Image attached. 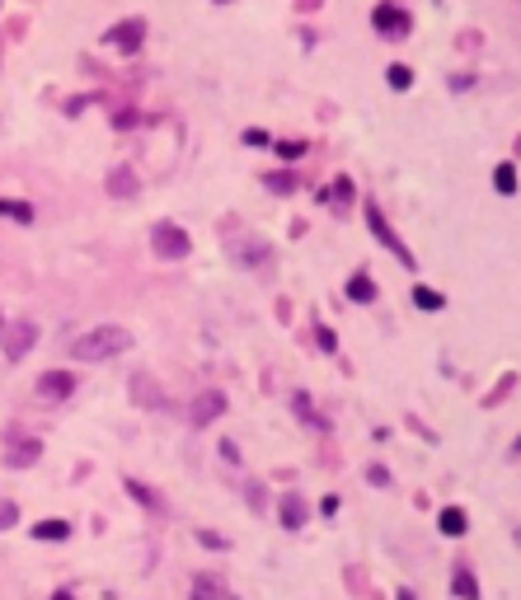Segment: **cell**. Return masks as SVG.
Instances as JSON below:
<instances>
[{
    "label": "cell",
    "instance_id": "6da1fadb",
    "mask_svg": "<svg viewBox=\"0 0 521 600\" xmlns=\"http://www.w3.org/2000/svg\"><path fill=\"white\" fill-rule=\"evenodd\" d=\"M127 347H131L127 329L104 324V329H89L85 338L71 342V357H76V362H108V357H118V352H127Z\"/></svg>",
    "mask_w": 521,
    "mask_h": 600
},
{
    "label": "cell",
    "instance_id": "7a4b0ae2",
    "mask_svg": "<svg viewBox=\"0 0 521 600\" xmlns=\"http://www.w3.org/2000/svg\"><path fill=\"white\" fill-rule=\"evenodd\" d=\"M366 230H371V235H376V239H381V244H385V249L394 254V258H399V267H418V263H414V254H409V249H404V239H399V235L390 230L385 211L376 207V202H366Z\"/></svg>",
    "mask_w": 521,
    "mask_h": 600
},
{
    "label": "cell",
    "instance_id": "3957f363",
    "mask_svg": "<svg viewBox=\"0 0 521 600\" xmlns=\"http://www.w3.org/2000/svg\"><path fill=\"white\" fill-rule=\"evenodd\" d=\"M151 249H156L160 258H188L193 239H188V230L169 225V221H160V225H151Z\"/></svg>",
    "mask_w": 521,
    "mask_h": 600
},
{
    "label": "cell",
    "instance_id": "277c9868",
    "mask_svg": "<svg viewBox=\"0 0 521 600\" xmlns=\"http://www.w3.org/2000/svg\"><path fill=\"white\" fill-rule=\"evenodd\" d=\"M371 24H376V33H385V38H409V33H414L409 10H399V5H376V10H371Z\"/></svg>",
    "mask_w": 521,
    "mask_h": 600
},
{
    "label": "cell",
    "instance_id": "5b68a950",
    "mask_svg": "<svg viewBox=\"0 0 521 600\" xmlns=\"http://www.w3.org/2000/svg\"><path fill=\"white\" fill-rule=\"evenodd\" d=\"M221 413H226V394L221 390H202L188 403V422H193V427H207V422H216Z\"/></svg>",
    "mask_w": 521,
    "mask_h": 600
},
{
    "label": "cell",
    "instance_id": "8992f818",
    "mask_svg": "<svg viewBox=\"0 0 521 600\" xmlns=\"http://www.w3.org/2000/svg\"><path fill=\"white\" fill-rule=\"evenodd\" d=\"M71 394H76V375H71V370H47V375H38V399L61 403V399H71Z\"/></svg>",
    "mask_w": 521,
    "mask_h": 600
},
{
    "label": "cell",
    "instance_id": "52a82bcc",
    "mask_svg": "<svg viewBox=\"0 0 521 600\" xmlns=\"http://www.w3.org/2000/svg\"><path fill=\"white\" fill-rule=\"evenodd\" d=\"M141 38H146V19H123L118 28H108V43H113L118 52H136Z\"/></svg>",
    "mask_w": 521,
    "mask_h": 600
},
{
    "label": "cell",
    "instance_id": "ba28073f",
    "mask_svg": "<svg viewBox=\"0 0 521 600\" xmlns=\"http://www.w3.org/2000/svg\"><path fill=\"white\" fill-rule=\"evenodd\" d=\"M33 338H38V329H33L28 319L10 324V329H5V357H10V362H19V357H24L28 347H33Z\"/></svg>",
    "mask_w": 521,
    "mask_h": 600
},
{
    "label": "cell",
    "instance_id": "9c48e42d",
    "mask_svg": "<svg viewBox=\"0 0 521 600\" xmlns=\"http://www.w3.org/2000/svg\"><path fill=\"white\" fill-rule=\"evenodd\" d=\"M451 596L456 600H479V581H474V568H469L465 558L451 568Z\"/></svg>",
    "mask_w": 521,
    "mask_h": 600
},
{
    "label": "cell",
    "instance_id": "30bf717a",
    "mask_svg": "<svg viewBox=\"0 0 521 600\" xmlns=\"http://www.w3.org/2000/svg\"><path fill=\"white\" fill-rule=\"evenodd\" d=\"M193 600H231V586L211 573H198L193 577Z\"/></svg>",
    "mask_w": 521,
    "mask_h": 600
},
{
    "label": "cell",
    "instance_id": "8fae6325",
    "mask_svg": "<svg viewBox=\"0 0 521 600\" xmlns=\"http://www.w3.org/2000/svg\"><path fill=\"white\" fill-rule=\"evenodd\" d=\"M348 300H357V305H371V300H376L371 272H352V277H348Z\"/></svg>",
    "mask_w": 521,
    "mask_h": 600
},
{
    "label": "cell",
    "instance_id": "7c38bea8",
    "mask_svg": "<svg viewBox=\"0 0 521 600\" xmlns=\"http://www.w3.org/2000/svg\"><path fill=\"white\" fill-rule=\"evenodd\" d=\"M282 525H287V530H301V525H306V502H301V493H282Z\"/></svg>",
    "mask_w": 521,
    "mask_h": 600
},
{
    "label": "cell",
    "instance_id": "4fadbf2b",
    "mask_svg": "<svg viewBox=\"0 0 521 600\" xmlns=\"http://www.w3.org/2000/svg\"><path fill=\"white\" fill-rule=\"evenodd\" d=\"M437 530H442V535H465V530H469V516L460 511V507H446L442 516H437Z\"/></svg>",
    "mask_w": 521,
    "mask_h": 600
},
{
    "label": "cell",
    "instance_id": "5bb4252c",
    "mask_svg": "<svg viewBox=\"0 0 521 600\" xmlns=\"http://www.w3.org/2000/svg\"><path fill=\"white\" fill-rule=\"evenodd\" d=\"M38 455H43V445H38V441H19L10 455H5V465H10V469H24V465H33Z\"/></svg>",
    "mask_w": 521,
    "mask_h": 600
},
{
    "label": "cell",
    "instance_id": "9a60e30c",
    "mask_svg": "<svg viewBox=\"0 0 521 600\" xmlns=\"http://www.w3.org/2000/svg\"><path fill=\"white\" fill-rule=\"evenodd\" d=\"M0 216H5V221H19V225H33V216H38V211L28 207V202H14V197H0Z\"/></svg>",
    "mask_w": 521,
    "mask_h": 600
},
{
    "label": "cell",
    "instance_id": "2e32d148",
    "mask_svg": "<svg viewBox=\"0 0 521 600\" xmlns=\"http://www.w3.org/2000/svg\"><path fill=\"white\" fill-rule=\"evenodd\" d=\"M33 540H71V521H38L33 525Z\"/></svg>",
    "mask_w": 521,
    "mask_h": 600
},
{
    "label": "cell",
    "instance_id": "e0dca14e",
    "mask_svg": "<svg viewBox=\"0 0 521 600\" xmlns=\"http://www.w3.org/2000/svg\"><path fill=\"white\" fill-rule=\"evenodd\" d=\"M409 300H414L418 310H427V314L446 305V300H442V291H432V287H414V296H409Z\"/></svg>",
    "mask_w": 521,
    "mask_h": 600
},
{
    "label": "cell",
    "instance_id": "ac0fdd59",
    "mask_svg": "<svg viewBox=\"0 0 521 600\" xmlns=\"http://www.w3.org/2000/svg\"><path fill=\"white\" fill-rule=\"evenodd\" d=\"M108 192H118V197H131V192H136V179H131V169H113V174H108Z\"/></svg>",
    "mask_w": 521,
    "mask_h": 600
},
{
    "label": "cell",
    "instance_id": "d6986e66",
    "mask_svg": "<svg viewBox=\"0 0 521 600\" xmlns=\"http://www.w3.org/2000/svg\"><path fill=\"white\" fill-rule=\"evenodd\" d=\"M324 197H329V202H334V207H348V202H352V179H334L329 183V192H324Z\"/></svg>",
    "mask_w": 521,
    "mask_h": 600
},
{
    "label": "cell",
    "instance_id": "ffe728a7",
    "mask_svg": "<svg viewBox=\"0 0 521 600\" xmlns=\"http://www.w3.org/2000/svg\"><path fill=\"white\" fill-rule=\"evenodd\" d=\"M493 183H498V192L507 197V192H517V169L512 164H498L493 169Z\"/></svg>",
    "mask_w": 521,
    "mask_h": 600
},
{
    "label": "cell",
    "instance_id": "44dd1931",
    "mask_svg": "<svg viewBox=\"0 0 521 600\" xmlns=\"http://www.w3.org/2000/svg\"><path fill=\"white\" fill-rule=\"evenodd\" d=\"M385 80H390V89H409V85H414V71H409V66H390Z\"/></svg>",
    "mask_w": 521,
    "mask_h": 600
},
{
    "label": "cell",
    "instance_id": "7402d4cb",
    "mask_svg": "<svg viewBox=\"0 0 521 600\" xmlns=\"http://www.w3.org/2000/svg\"><path fill=\"white\" fill-rule=\"evenodd\" d=\"M291 403H296V413H301V418L310 422V427H324V418H319V413H315V408H310V399H306V394H296Z\"/></svg>",
    "mask_w": 521,
    "mask_h": 600
},
{
    "label": "cell",
    "instance_id": "603a6c76",
    "mask_svg": "<svg viewBox=\"0 0 521 600\" xmlns=\"http://www.w3.org/2000/svg\"><path fill=\"white\" fill-rule=\"evenodd\" d=\"M268 188H273V192H291V188H296V174H268Z\"/></svg>",
    "mask_w": 521,
    "mask_h": 600
},
{
    "label": "cell",
    "instance_id": "cb8c5ba5",
    "mask_svg": "<svg viewBox=\"0 0 521 600\" xmlns=\"http://www.w3.org/2000/svg\"><path fill=\"white\" fill-rule=\"evenodd\" d=\"M277 155H282V159H301V155H306V141H282Z\"/></svg>",
    "mask_w": 521,
    "mask_h": 600
},
{
    "label": "cell",
    "instance_id": "d4e9b609",
    "mask_svg": "<svg viewBox=\"0 0 521 600\" xmlns=\"http://www.w3.org/2000/svg\"><path fill=\"white\" fill-rule=\"evenodd\" d=\"M127 488H131V497H136V502H146V507H156V511H160V497L156 493H146V488H141V483H131V478H127Z\"/></svg>",
    "mask_w": 521,
    "mask_h": 600
},
{
    "label": "cell",
    "instance_id": "484cf974",
    "mask_svg": "<svg viewBox=\"0 0 521 600\" xmlns=\"http://www.w3.org/2000/svg\"><path fill=\"white\" fill-rule=\"evenodd\" d=\"M14 516H19V511H14V502H0V530H10V525H14Z\"/></svg>",
    "mask_w": 521,
    "mask_h": 600
},
{
    "label": "cell",
    "instance_id": "4316f807",
    "mask_svg": "<svg viewBox=\"0 0 521 600\" xmlns=\"http://www.w3.org/2000/svg\"><path fill=\"white\" fill-rule=\"evenodd\" d=\"M244 141H249V146H273V136H268V131H259V127L244 131Z\"/></svg>",
    "mask_w": 521,
    "mask_h": 600
},
{
    "label": "cell",
    "instance_id": "83f0119b",
    "mask_svg": "<svg viewBox=\"0 0 521 600\" xmlns=\"http://www.w3.org/2000/svg\"><path fill=\"white\" fill-rule=\"evenodd\" d=\"M198 540H202V544H207V548H226V540H216L211 530H198Z\"/></svg>",
    "mask_w": 521,
    "mask_h": 600
},
{
    "label": "cell",
    "instance_id": "f1b7e54d",
    "mask_svg": "<svg viewBox=\"0 0 521 600\" xmlns=\"http://www.w3.org/2000/svg\"><path fill=\"white\" fill-rule=\"evenodd\" d=\"M319 511H324V516H339V497L329 493V497H324V502H319Z\"/></svg>",
    "mask_w": 521,
    "mask_h": 600
},
{
    "label": "cell",
    "instance_id": "f546056e",
    "mask_svg": "<svg viewBox=\"0 0 521 600\" xmlns=\"http://www.w3.org/2000/svg\"><path fill=\"white\" fill-rule=\"evenodd\" d=\"M319 347H324V352H334V347H339V342H334V333H329L324 324H319Z\"/></svg>",
    "mask_w": 521,
    "mask_h": 600
},
{
    "label": "cell",
    "instance_id": "4dcf8cb0",
    "mask_svg": "<svg viewBox=\"0 0 521 600\" xmlns=\"http://www.w3.org/2000/svg\"><path fill=\"white\" fill-rule=\"evenodd\" d=\"M52 600H76V591H56V596Z\"/></svg>",
    "mask_w": 521,
    "mask_h": 600
},
{
    "label": "cell",
    "instance_id": "1f68e13d",
    "mask_svg": "<svg viewBox=\"0 0 521 600\" xmlns=\"http://www.w3.org/2000/svg\"><path fill=\"white\" fill-rule=\"evenodd\" d=\"M394 600H414V591H409V586H404V591H399V596H394Z\"/></svg>",
    "mask_w": 521,
    "mask_h": 600
},
{
    "label": "cell",
    "instance_id": "d6a6232c",
    "mask_svg": "<svg viewBox=\"0 0 521 600\" xmlns=\"http://www.w3.org/2000/svg\"><path fill=\"white\" fill-rule=\"evenodd\" d=\"M517 544H521V530H517Z\"/></svg>",
    "mask_w": 521,
    "mask_h": 600
},
{
    "label": "cell",
    "instance_id": "836d02e7",
    "mask_svg": "<svg viewBox=\"0 0 521 600\" xmlns=\"http://www.w3.org/2000/svg\"><path fill=\"white\" fill-rule=\"evenodd\" d=\"M517 445H521V441H517Z\"/></svg>",
    "mask_w": 521,
    "mask_h": 600
}]
</instances>
